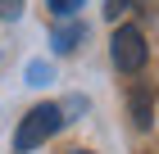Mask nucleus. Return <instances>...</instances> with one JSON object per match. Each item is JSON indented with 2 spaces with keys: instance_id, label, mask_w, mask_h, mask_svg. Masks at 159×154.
I'll return each instance as SVG.
<instances>
[{
  "instance_id": "8",
  "label": "nucleus",
  "mask_w": 159,
  "mask_h": 154,
  "mask_svg": "<svg viewBox=\"0 0 159 154\" xmlns=\"http://www.w3.org/2000/svg\"><path fill=\"white\" fill-rule=\"evenodd\" d=\"M68 154H91V150H68Z\"/></svg>"
},
{
  "instance_id": "5",
  "label": "nucleus",
  "mask_w": 159,
  "mask_h": 154,
  "mask_svg": "<svg viewBox=\"0 0 159 154\" xmlns=\"http://www.w3.org/2000/svg\"><path fill=\"white\" fill-rule=\"evenodd\" d=\"M46 9L55 14V18H73V14L82 9V0H46Z\"/></svg>"
},
{
  "instance_id": "4",
  "label": "nucleus",
  "mask_w": 159,
  "mask_h": 154,
  "mask_svg": "<svg viewBox=\"0 0 159 154\" xmlns=\"http://www.w3.org/2000/svg\"><path fill=\"white\" fill-rule=\"evenodd\" d=\"M82 36H86V27H82V23H64L59 32H55V50H73Z\"/></svg>"
},
{
  "instance_id": "3",
  "label": "nucleus",
  "mask_w": 159,
  "mask_h": 154,
  "mask_svg": "<svg viewBox=\"0 0 159 154\" xmlns=\"http://www.w3.org/2000/svg\"><path fill=\"white\" fill-rule=\"evenodd\" d=\"M127 109H132V122L141 131L155 127V109H159V82H150V77H141V82H132V91H127Z\"/></svg>"
},
{
  "instance_id": "7",
  "label": "nucleus",
  "mask_w": 159,
  "mask_h": 154,
  "mask_svg": "<svg viewBox=\"0 0 159 154\" xmlns=\"http://www.w3.org/2000/svg\"><path fill=\"white\" fill-rule=\"evenodd\" d=\"M132 9V0H105V14H109V18H118V14H127Z\"/></svg>"
},
{
  "instance_id": "1",
  "label": "nucleus",
  "mask_w": 159,
  "mask_h": 154,
  "mask_svg": "<svg viewBox=\"0 0 159 154\" xmlns=\"http://www.w3.org/2000/svg\"><path fill=\"white\" fill-rule=\"evenodd\" d=\"M59 127H64V109H59V104H37V109H27L23 122H18V131H14V150H18V154H32L37 145H46Z\"/></svg>"
},
{
  "instance_id": "2",
  "label": "nucleus",
  "mask_w": 159,
  "mask_h": 154,
  "mask_svg": "<svg viewBox=\"0 0 159 154\" xmlns=\"http://www.w3.org/2000/svg\"><path fill=\"white\" fill-rule=\"evenodd\" d=\"M109 59L118 73H141L150 59L146 50V36H141V27H118V32L109 36Z\"/></svg>"
},
{
  "instance_id": "6",
  "label": "nucleus",
  "mask_w": 159,
  "mask_h": 154,
  "mask_svg": "<svg viewBox=\"0 0 159 154\" xmlns=\"http://www.w3.org/2000/svg\"><path fill=\"white\" fill-rule=\"evenodd\" d=\"M23 14V0H0V18H18Z\"/></svg>"
}]
</instances>
